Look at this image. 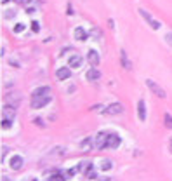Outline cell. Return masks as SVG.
Segmentation results:
<instances>
[{"instance_id": "17", "label": "cell", "mask_w": 172, "mask_h": 181, "mask_svg": "<svg viewBox=\"0 0 172 181\" xmlns=\"http://www.w3.org/2000/svg\"><path fill=\"white\" fill-rule=\"evenodd\" d=\"M82 61H84V59H82V56H71V57H70V65H71V68H78V66H82Z\"/></svg>"}, {"instance_id": "12", "label": "cell", "mask_w": 172, "mask_h": 181, "mask_svg": "<svg viewBox=\"0 0 172 181\" xmlns=\"http://www.w3.org/2000/svg\"><path fill=\"white\" fill-rule=\"evenodd\" d=\"M11 167H12L14 171H19V169L23 167V157H19V155H14V157L11 159Z\"/></svg>"}, {"instance_id": "2", "label": "cell", "mask_w": 172, "mask_h": 181, "mask_svg": "<svg viewBox=\"0 0 172 181\" xmlns=\"http://www.w3.org/2000/svg\"><path fill=\"white\" fill-rule=\"evenodd\" d=\"M108 132H99L97 136H96L94 139V148H97V150H104L106 148V145H108Z\"/></svg>"}, {"instance_id": "1", "label": "cell", "mask_w": 172, "mask_h": 181, "mask_svg": "<svg viewBox=\"0 0 172 181\" xmlns=\"http://www.w3.org/2000/svg\"><path fill=\"white\" fill-rule=\"evenodd\" d=\"M146 85H148V87H150V90H151L153 94H156L158 98H162V99H165V98H167L165 90L162 89V87H160V85H158L156 82H153L151 78H148V80H146Z\"/></svg>"}, {"instance_id": "8", "label": "cell", "mask_w": 172, "mask_h": 181, "mask_svg": "<svg viewBox=\"0 0 172 181\" xmlns=\"http://www.w3.org/2000/svg\"><path fill=\"white\" fill-rule=\"evenodd\" d=\"M70 77H71V70H70V68H57V72H56L57 80H66V78H70Z\"/></svg>"}, {"instance_id": "25", "label": "cell", "mask_w": 172, "mask_h": 181, "mask_svg": "<svg viewBox=\"0 0 172 181\" xmlns=\"http://www.w3.org/2000/svg\"><path fill=\"white\" fill-rule=\"evenodd\" d=\"M165 42L169 44V47H172V32H169V33L165 35Z\"/></svg>"}, {"instance_id": "10", "label": "cell", "mask_w": 172, "mask_h": 181, "mask_svg": "<svg viewBox=\"0 0 172 181\" xmlns=\"http://www.w3.org/2000/svg\"><path fill=\"white\" fill-rule=\"evenodd\" d=\"M16 110L18 108H14V106H11V105H5V106H4V117L12 120V119L16 117Z\"/></svg>"}, {"instance_id": "6", "label": "cell", "mask_w": 172, "mask_h": 181, "mask_svg": "<svg viewBox=\"0 0 172 181\" xmlns=\"http://www.w3.org/2000/svg\"><path fill=\"white\" fill-rule=\"evenodd\" d=\"M120 143H122L120 136L113 132V134H110V136H108V145H106V148H111V150H115V148H118V146H120Z\"/></svg>"}, {"instance_id": "11", "label": "cell", "mask_w": 172, "mask_h": 181, "mask_svg": "<svg viewBox=\"0 0 172 181\" xmlns=\"http://www.w3.org/2000/svg\"><path fill=\"white\" fill-rule=\"evenodd\" d=\"M49 92H51V87L49 85H44V87H37V89L33 90V98H38V96H49Z\"/></svg>"}, {"instance_id": "29", "label": "cell", "mask_w": 172, "mask_h": 181, "mask_svg": "<svg viewBox=\"0 0 172 181\" xmlns=\"http://www.w3.org/2000/svg\"><path fill=\"white\" fill-rule=\"evenodd\" d=\"M31 30H33V32H38V30H40V26H38V21H33V24H31Z\"/></svg>"}, {"instance_id": "20", "label": "cell", "mask_w": 172, "mask_h": 181, "mask_svg": "<svg viewBox=\"0 0 172 181\" xmlns=\"http://www.w3.org/2000/svg\"><path fill=\"white\" fill-rule=\"evenodd\" d=\"M111 167H113L111 160H103V164H101V171H110Z\"/></svg>"}, {"instance_id": "34", "label": "cell", "mask_w": 172, "mask_h": 181, "mask_svg": "<svg viewBox=\"0 0 172 181\" xmlns=\"http://www.w3.org/2000/svg\"><path fill=\"white\" fill-rule=\"evenodd\" d=\"M171 148H172V143H171Z\"/></svg>"}, {"instance_id": "28", "label": "cell", "mask_w": 172, "mask_h": 181, "mask_svg": "<svg viewBox=\"0 0 172 181\" xmlns=\"http://www.w3.org/2000/svg\"><path fill=\"white\" fill-rule=\"evenodd\" d=\"M23 30H24V24H16V26H14V32H16V33H21Z\"/></svg>"}, {"instance_id": "4", "label": "cell", "mask_w": 172, "mask_h": 181, "mask_svg": "<svg viewBox=\"0 0 172 181\" xmlns=\"http://www.w3.org/2000/svg\"><path fill=\"white\" fill-rule=\"evenodd\" d=\"M139 16L144 19L148 24H150V28H153V30H158V28H160V23H158L155 18H151V16H150V12H146L144 9H139Z\"/></svg>"}, {"instance_id": "31", "label": "cell", "mask_w": 172, "mask_h": 181, "mask_svg": "<svg viewBox=\"0 0 172 181\" xmlns=\"http://www.w3.org/2000/svg\"><path fill=\"white\" fill-rule=\"evenodd\" d=\"M92 35H96V38H99V37H101V30H97V28H96L94 32H92Z\"/></svg>"}, {"instance_id": "7", "label": "cell", "mask_w": 172, "mask_h": 181, "mask_svg": "<svg viewBox=\"0 0 172 181\" xmlns=\"http://www.w3.org/2000/svg\"><path fill=\"white\" fill-rule=\"evenodd\" d=\"M122 111H123V106L120 103H113V105H110L108 108L104 110V113H108V115H118Z\"/></svg>"}, {"instance_id": "13", "label": "cell", "mask_w": 172, "mask_h": 181, "mask_svg": "<svg viewBox=\"0 0 172 181\" xmlns=\"http://www.w3.org/2000/svg\"><path fill=\"white\" fill-rule=\"evenodd\" d=\"M137 115H139L141 120H146V103L143 99L137 103Z\"/></svg>"}, {"instance_id": "27", "label": "cell", "mask_w": 172, "mask_h": 181, "mask_svg": "<svg viewBox=\"0 0 172 181\" xmlns=\"http://www.w3.org/2000/svg\"><path fill=\"white\" fill-rule=\"evenodd\" d=\"M85 176H87L89 180H96V172H94V169H91V171H89V172H87Z\"/></svg>"}, {"instance_id": "19", "label": "cell", "mask_w": 172, "mask_h": 181, "mask_svg": "<svg viewBox=\"0 0 172 181\" xmlns=\"http://www.w3.org/2000/svg\"><path fill=\"white\" fill-rule=\"evenodd\" d=\"M120 56H122V66H123V68H127V70H131V61L125 57V51H122Z\"/></svg>"}, {"instance_id": "24", "label": "cell", "mask_w": 172, "mask_h": 181, "mask_svg": "<svg viewBox=\"0 0 172 181\" xmlns=\"http://www.w3.org/2000/svg\"><path fill=\"white\" fill-rule=\"evenodd\" d=\"M165 126L169 127V129H172V117L171 115H165Z\"/></svg>"}, {"instance_id": "32", "label": "cell", "mask_w": 172, "mask_h": 181, "mask_svg": "<svg viewBox=\"0 0 172 181\" xmlns=\"http://www.w3.org/2000/svg\"><path fill=\"white\" fill-rule=\"evenodd\" d=\"M2 181H9V178H7V176H4V178H2Z\"/></svg>"}, {"instance_id": "15", "label": "cell", "mask_w": 172, "mask_h": 181, "mask_svg": "<svg viewBox=\"0 0 172 181\" xmlns=\"http://www.w3.org/2000/svg\"><path fill=\"white\" fill-rule=\"evenodd\" d=\"M91 169H92V162H89V160H85V162H80V164H78V171H80L82 174H87Z\"/></svg>"}, {"instance_id": "33", "label": "cell", "mask_w": 172, "mask_h": 181, "mask_svg": "<svg viewBox=\"0 0 172 181\" xmlns=\"http://www.w3.org/2000/svg\"><path fill=\"white\" fill-rule=\"evenodd\" d=\"M0 2H2V4H7V2H9V0H0Z\"/></svg>"}, {"instance_id": "22", "label": "cell", "mask_w": 172, "mask_h": 181, "mask_svg": "<svg viewBox=\"0 0 172 181\" xmlns=\"http://www.w3.org/2000/svg\"><path fill=\"white\" fill-rule=\"evenodd\" d=\"M7 152H9V148H7V146H2V152H0V162H4V160H5Z\"/></svg>"}, {"instance_id": "18", "label": "cell", "mask_w": 172, "mask_h": 181, "mask_svg": "<svg viewBox=\"0 0 172 181\" xmlns=\"http://www.w3.org/2000/svg\"><path fill=\"white\" fill-rule=\"evenodd\" d=\"M82 150H84V152H89V150H92V139H91V138H85V139H84V141H82Z\"/></svg>"}, {"instance_id": "14", "label": "cell", "mask_w": 172, "mask_h": 181, "mask_svg": "<svg viewBox=\"0 0 172 181\" xmlns=\"http://www.w3.org/2000/svg\"><path fill=\"white\" fill-rule=\"evenodd\" d=\"M87 37H89V33H87L82 26H76L75 28V38L76 40H87Z\"/></svg>"}, {"instance_id": "3", "label": "cell", "mask_w": 172, "mask_h": 181, "mask_svg": "<svg viewBox=\"0 0 172 181\" xmlns=\"http://www.w3.org/2000/svg\"><path fill=\"white\" fill-rule=\"evenodd\" d=\"M51 101H52L51 94H49V96H38V98H33V101H31V108H44V106H47Z\"/></svg>"}, {"instance_id": "21", "label": "cell", "mask_w": 172, "mask_h": 181, "mask_svg": "<svg viewBox=\"0 0 172 181\" xmlns=\"http://www.w3.org/2000/svg\"><path fill=\"white\" fill-rule=\"evenodd\" d=\"M66 178H68V176H63L61 172H57V174H54V176H52V178H51L49 181H64Z\"/></svg>"}, {"instance_id": "9", "label": "cell", "mask_w": 172, "mask_h": 181, "mask_svg": "<svg viewBox=\"0 0 172 181\" xmlns=\"http://www.w3.org/2000/svg\"><path fill=\"white\" fill-rule=\"evenodd\" d=\"M87 61L92 65V66H97L99 65V54H97V51H89V54H87Z\"/></svg>"}, {"instance_id": "23", "label": "cell", "mask_w": 172, "mask_h": 181, "mask_svg": "<svg viewBox=\"0 0 172 181\" xmlns=\"http://www.w3.org/2000/svg\"><path fill=\"white\" fill-rule=\"evenodd\" d=\"M11 126H12V120H11V119H5V117H4V122H2V127H4V129H9Z\"/></svg>"}, {"instance_id": "16", "label": "cell", "mask_w": 172, "mask_h": 181, "mask_svg": "<svg viewBox=\"0 0 172 181\" xmlns=\"http://www.w3.org/2000/svg\"><path fill=\"white\" fill-rule=\"evenodd\" d=\"M85 77H87L89 80H92V82H94V80H99V78H101V72H99V70H96V68H92V70H89V72L85 73Z\"/></svg>"}, {"instance_id": "5", "label": "cell", "mask_w": 172, "mask_h": 181, "mask_svg": "<svg viewBox=\"0 0 172 181\" xmlns=\"http://www.w3.org/2000/svg\"><path fill=\"white\" fill-rule=\"evenodd\" d=\"M21 94L19 92H7V96H5V103L7 105H11V106H14V108H18L19 105H21Z\"/></svg>"}, {"instance_id": "26", "label": "cell", "mask_w": 172, "mask_h": 181, "mask_svg": "<svg viewBox=\"0 0 172 181\" xmlns=\"http://www.w3.org/2000/svg\"><path fill=\"white\" fill-rule=\"evenodd\" d=\"M76 171H78V167H76V169H70V171H66V176H68V178H73Z\"/></svg>"}, {"instance_id": "30", "label": "cell", "mask_w": 172, "mask_h": 181, "mask_svg": "<svg viewBox=\"0 0 172 181\" xmlns=\"http://www.w3.org/2000/svg\"><path fill=\"white\" fill-rule=\"evenodd\" d=\"M30 2H31V0H18V4H19V5H28Z\"/></svg>"}]
</instances>
